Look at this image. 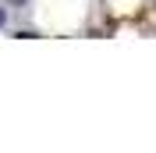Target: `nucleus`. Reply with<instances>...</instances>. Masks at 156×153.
Returning a JSON list of instances; mask_svg holds the SVG:
<instances>
[{
  "mask_svg": "<svg viewBox=\"0 0 156 153\" xmlns=\"http://www.w3.org/2000/svg\"><path fill=\"white\" fill-rule=\"evenodd\" d=\"M4 21H7V14H4V7H0V25H4Z\"/></svg>",
  "mask_w": 156,
  "mask_h": 153,
  "instance_id": "f257e3e1",
  "label": "nucleus"
}]
</instances>
